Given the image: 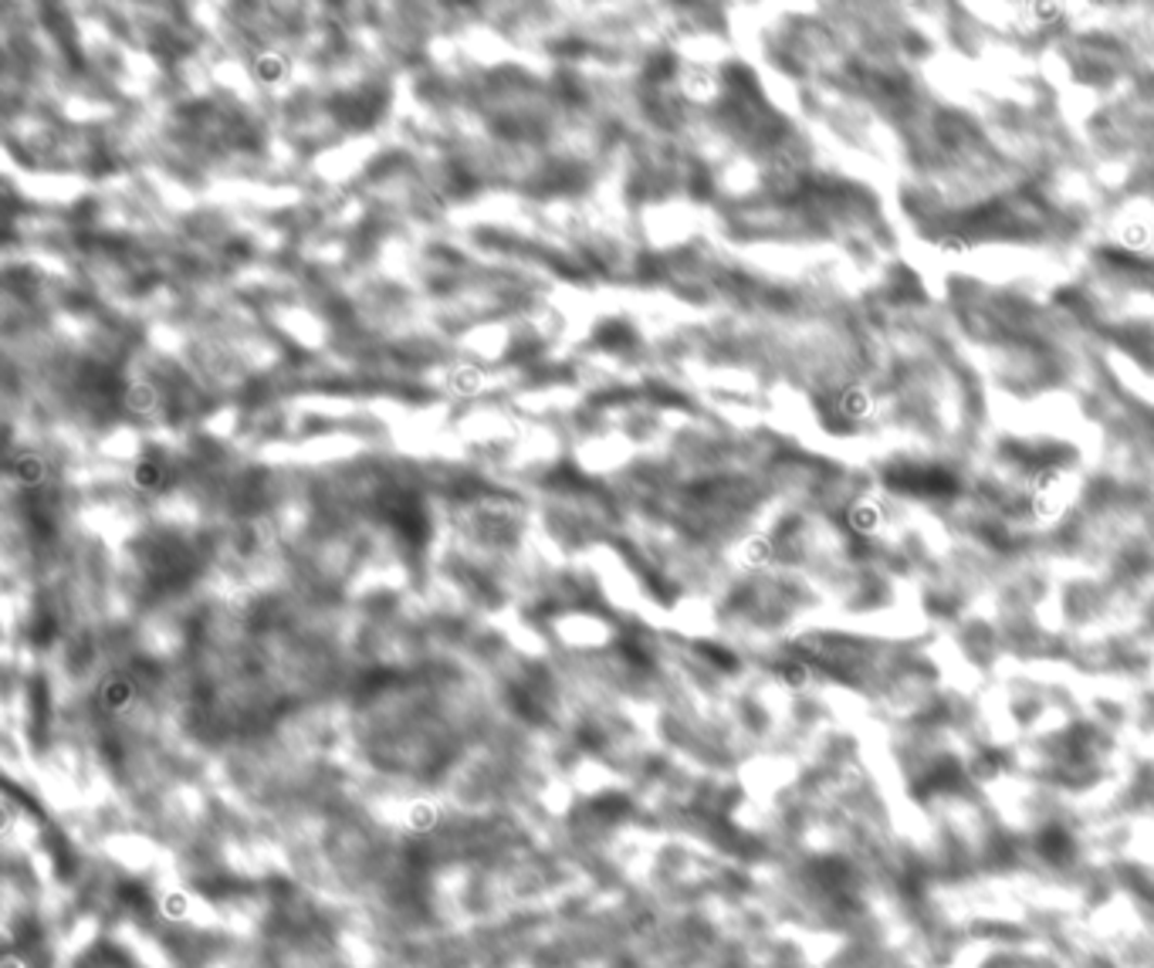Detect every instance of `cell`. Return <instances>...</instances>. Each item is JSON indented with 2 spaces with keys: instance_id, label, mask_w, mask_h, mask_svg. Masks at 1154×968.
<instances>
[{
  "instance_id": "1",
  "label": "cell",
  "mask_w": 1154,
  "mask_h": 968,
  "mask_svg": "<svg viewBox=\"0 0 1154 968\" xmlns=\"http://www.w3.org/2000/svg\"><path fill=\"white\" fill-rule=\"evenodd\" d=\"M890 485L905 488V491H948L951 481L938 472H914V467H908L905 478H890Z\"/></svg>"
}]
</instances>
